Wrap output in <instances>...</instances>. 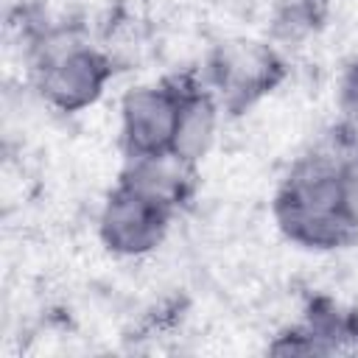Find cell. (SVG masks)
I'll return each instance as SVG.
<instances>
[{
	"instance_id": "2",
	"label": "cell",
	"mask_w": 358,
	"mask_h": 358,
	"mask_svg": "<svg viewBox=\"0 0 358 358\" xmlns=\"http://www.w3.org/2000/svg\"><path fill=\"white\" fill-rule=\"evenodd\" d=\"M115 59L67 28H42L31 45L36 95L62 115H78L101 101L115 78Z\"/></svg>"
},
{
	"instance_id": "8",
	"label": "cell",
	"mask_w": 358,
	"mask_h": 358,
	"mask_svg": "<svg viewBox=\"0 0 358 358\" xmlns=\"http://www.w3.org/2000/svg\"><path fill=\"white\" fill-rule=\"evenodd\" d=\"M336 0H268V39L285 48H302L316 39L330 17Z\"/></svg>"
},
{
	"instance_id": "6",
	"label": "cell",
	"mask_w": 358,
	"mask_h": 358,
	"mask_svg": "<svg viewBox=\"0 0 358 358\" xmlns=\"http://www.w3.org/2000/svg\"><path fill=\"white\" fill-rule=\"evenodd\" d=\"M268 352L277 355H338L358 352V308L330 296H313L299 322L280 330Z\"/></svg>"
},
{
	"instance_id": "3",
	"label": "cell",
	"mask_w": 358,
	"mask_h": 358,
	"mask_svg": "<svg viewBox=\"0 0 358 358\" xmlns=\"http://www.w3.org/2000/svg\"><path fill=\"white\" fill-rule=\"evenodd\" d=\"M199 73L224 117H241L288 78V59L271 39L235 36L213 45Z\"/></svg>"
},
{
	"instance_id": "1",
	"label": "cell",
	"mask_w": 358,
	"mask_h": 358,
	"mask_svg": "<svg viewBox=\"0 0 358 358\" xmlns=\"http://www.w3.org/2000/svg\"><path fill=\"white\" fill-rule=\"evenodd\" d=\"M271 218L280 235L305 252H341L358 243V159L324 134L280 179Z\"/></svg>"
},
{
	"instance_id": "9",
	"label": "cell",
	"mask_w": 358,
	"mask_h": 358,
	"mask_svg": "<svg viewBox=\"0 0 358 358\" xmlns=\"http://www.w3.org/2000/svg\"><path fill=\"white\" fill-rule=\"evenodd\" d=\"M336 109L338 117L327 137L347 151L350 157L358 159V56L344 67L338 78V92H336Z\"/></svg>"
},
{
	"instance_id": "4",
	"label": "cell",
	"mask_w": 358,
	"mask_h": 358,
	"mask_svg": "<svg viewBox=\"0 0 358 358\" xmlns=\"http://www.w3.org/2000/svg\"><path fill=\"white\" fill-rule=\"evenodd\" d=\"M179 207L117 176L98 215V238L115 257H143L159 249L179 218Z\"/></svg>"
},
{
	"instance_id": "7",
	"label": "cell",
	"mask_w": 358,
	"mask_h": 358,
	"mask_svg": "<svg viewBox=\"0 0 358 358\" xmlns=\"http://www.w3.org/2000/svg\"><path fill=\"white\" fill-rule=\"evenodd\" d=\"M221 117L224 112L213 90L204 84L201 73L182 70V115H179V129L173 140V154L201 165V159L215 143Z\"/></svg>"
},
{
	"instance_id": "5",
	"label": "cell",
	"mask_w": 358,
	"mask_h": 358,
	"mask_svg": "<svg viewBox=\"0 0 358 358\" xmlns=\"http://www.w3.org/2000/svg\"><path fill=\"white\" fill-rule=\"evenodd\" d=\"M182 115V73L131 87L120 101V151L123 159H140L173 151Z\"/></svg>"
}]
</instances>
